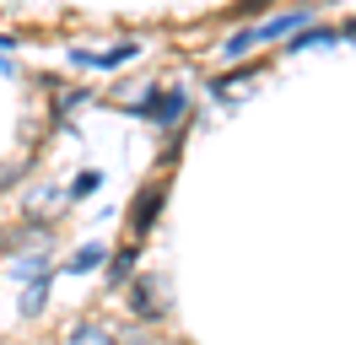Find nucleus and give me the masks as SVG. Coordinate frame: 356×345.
<instances>
[{
	"label": "nucleus",
	"instance_id": "nucleus-1",
	"mask_svg": "<svg viewBox=\"0 0 356 345\" xmlns=\"http://www.w3.org/2000/svg\"><path fill=\"white\" fill-rule=\"evenodd\" d=\"M162 200H168V178H152L146 189L135 194V205H130V237H146L156 227V211H162Z\"/></svg>",
	"mask_w": 356,
	"mask_h": 345
},
{
	"label": "nucleus",
	"instance_id": "nucleus-2",
	"mask_svg": "<svg viewBox=\"0 0 356 345\" xmlns=\"http://www.w3.org/2000/svg\"><path fill=\"white\" fill-rule=\"evenodd\" d=\"M124 307H130L140 323H156V319H162L168 307H162V286H156V275H135L130 280V302H124Z\"/></svg>",
	"mask_w": 356,
	"mask_h": 345
},
{
	"label": "nucleus",
	"instance_id": "nucleus-3",
	"mask_svg": "<svg viewBox=\"0 0 356 345\" xmlns=\"http://www.w3.org/2000/svg\"><path fill=\"white\" fill-rule=\"evenodd\" d=\"M184 113H189V92H184V86H162V92H156V103H152V113H146V119H152V125H178V119H184Z\"/></svg>",
	"mask_w": 356,
	"mask_h": 345
},
{
	"label": "nucleus",
	"instance_id": "nucleus-4",
	"mask_svg": "<svg viewBox=\"0 0 356 345\" xmlns=\"http://www.w3.org/2000/svg\"><path fill=\"white\" fill-rule=\"evenodd\" d=\"M135 54H140V43H135V38H124L119 49H103V54H92V49H70V60L87 65V70H113V65L135 60Z\"/></svg>",
	"mask_w": 356,
	"mask_h": 345
},
{
	"label": "nucleus",
	"instance_id": "nucleus-5",
	"mask_svg": "<svg viewBox=\"0 0 356 345\" xmlns=\"http://www.w3.org/2000/svg\"><path fill=\"white\" fill-rule=\"evenodd\" d=\"M135 259H140V237H130L124 248H113V254H108V280H113V286H130V280H135Z\"/></svg>",
	"mask_w": 356,
	"mask_h": 345
},
{
	"label": "nucleus",
	"instance_id": "nucleus-6",
	"mask_svg": "<svg viewBox=\"0 0 356 345\" xmlns=\"http://www.w3.org/2000/svg\"><path fill=\"white\" fill-rule=\"evenodd\" d=\"M259 70H265V65L254 60V65H238V70H227V76H216V81H211V97H222V92H238V86H243V81H254Z\"/></svg>",
	"mask_w": 356,
	"mask_h": 345
},
{
	"label": "nucleus",
	"instance_id": "nucleus-7",
	"mask_svg": "<svg viewBox=\"0 0 356 345\" xmlns=\"http://www.w3.org/2000/svg\"><path fill=\"white\" fill-rule=\"evenodd\" d=\"M97 264H108V248H103V243H87V248H76V259H70L65 270L70 275H87V270H97Z\"/></svg>",
	"mask_w": 356,
	"mask_h": 345
},
{
	"label": "nucleus",
	"instance_id": "nucleus-8",
	"mask_svg": "<svg viewBox=\"0 0 356 345\" xmlns=\"http://www.w3.org/2000/svg\"><path fill=\"white\" fill-rule=\"evenodd\" d=\"M340 38V33H334V27H302V33H291V54H297V49H324V43H334Z\"/></svg>",
	"mask_w": 356,
	"mask_h": 345
},
{
	"label": "nucleus",
	"instance_id": "nucleus-9",
	"mask_svg": "<svg viewBox=\"0 0 356 345\" xmlns=\"http://www.w3.org/2000/svg\"><path fill=\"white\" fill-rule=\"evenodd\" d=\"M70 345H119L113 340V329H103V323H76V329H70Z\"/></svg>",
	"mask_w": 356,
	"mask_h": 345
},
{
	"label": "nucleus",
	"instance_id": "nucleus-10",
	"mask_svg": "<svg viewBox=\"0 0 356 345\" xmlns=\"http://www.w3.org/2000/svg\"><path fill=\"white\" fill-rule=\"evenodd\" d=\"M44 302H49V275H38L33 286H27V302H22V313H27V319H38V313H44Z\"/></svg>",
	"mask_w": 356,
	"mask_h": 345
},
{
	"label": "nucleus",
	"instance_id": "nucleus-11",
	"mask_svg": "<svg viewBox=\"0 0 356 345\" xmlns=\"http://www.w3.org/2000/svg\"><path fill=\"white\" fill-rule=\"evenodd\" d=\"M275 0H232L227 6V22H238V17H259V11H270Z\"/></svg>",
	"mask_w": 356,
	"mask_h": 345
},
{
	"label": "nucleus",
	"instance_id": "nucleus-12",
	"mask_svg": "<svg viewBox=\"0 0 356 345\" xmlns=\"http://www.w3.org/2000/svg\"><path fill=\"white\" fill-rule=\"evenodd\" d=\"M92 189H103V172H97V168H87L76 184H70V194H76V200H81V194H92Z\"/></svg>",
	"mask_w": 356,
	"mask_h": 345
},
{
	"label": "nucleus",
	"instance_id": "nucleus-13",
	"mask_svg": "<svg viewBox=\"0 0 356 345\" xmlns=\"http://www.w3.org/2000/svg\"><path fill=\"white\" fill-rule=\"evenodd\" d=\"M17 178H22V162H6V168H0V189H11Z\"/></svg>",
	"mask_w": 356,
	"mask_h": 345
},
{
	"label": "nucleus",
	"instance_id": "nucleus-14",
	"mask_svg": "<svg viewBox=\"0 0 356 345\" xmlns=\"http://www.w3.org/2000/svg\"><path fill=\"white\" fill-rule=\"evenodd\" d=\"M11 43H17V38H0V70H6V76H11V60H6V49H11Z\"/></svg>",
	"mask_w": 356,
	"mask_h": 345
},
{
	"label": "nucleus",
	"instance_id": "nucleus-15",
	"mask_svg": "<svg viewBox=\"0 0 356 345\" xmlns=\"http://www.w3.org/2000/svg\"><path fill=\"white\" fill-rule=\"evenodd\" d=\"M340 38H351V43H356V17L346 22V27H340Z\"/></svg>",
	"mask_w": 356,
	"mask_h": 345
}]
</instances>
